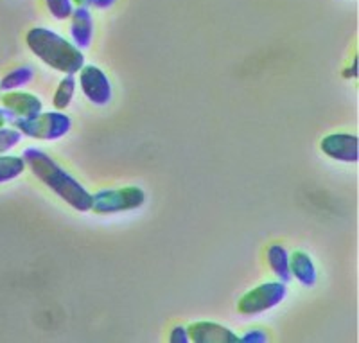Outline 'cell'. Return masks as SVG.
<instances>
[{"label": "cell", "instance_id": "cell-3", "mask_svg": "<svg viewBox=\"0 0 359 343\" xmlns=\"http://www.w3.org/2000/svg\"><path fill=\"white\" fill-rule=\"evenodd\" d=\"M13 128L22 135L38 140H56L65 137L72 128V121L63 112H40L34 117L13 119Z\"/></svg>", "mask_w": 359, "mask_h": 343}, {"label": "cell", "instance_id": "cell-21", "mask_svg": "<svg viewBox=\"0 0 359 343\" xmlns=\"http://www.w3.org/2000/svg\"><path fill=\"white\" fill-rule=\"evenodd\" d=\"M13 115L9 114L8 110H2V108H0V128H4V126H8V124H11V121H13Z\"/></svg>", "mask_w": 359, "mask_h": 343}, {"label": "cell", "instance_id": "cell-10", "mask_svg": "<svg viewBox=\"0 0 359 343\" xmlns=\"http://www.w3.org/2000/svg\"><path fill=\"white\" fill-rule=\"evenodd\" d=\"M70 36L74 40V46L79 49H86L94 36V20L90 15V9L86 6L74 8L72 17H70Z\"/></svg>", "mask_w": 359, "mask_h": 343}, {"label": "cell", "instance_id": "cell-23", "mask_svg": "<svg viewBox=\"0 0 359 343\" xmlns=\"http://www.w3.org/2000/svg\"><path fill=\"white\" fill-rule=\"evenodd\" d=\"M0 95H2V88H0Z\"/></svg>", "mask_w": 359, "mask_h": 343}, {"label": "cell", "instance_id": "cell-12", "mask_svg": "<svg viewBox=\"0 0 359 343\" xmlns=\"http://www.w3.org/2000/svg\"><path fill=\"white\" fill-rule=\"evenodd\" d=\"M268 262L269 268L278 277V281L287 284L291 281V271H290V253L280 243H273V245L268 248Z\"/></svg>", "mask_w": 359, "mask_h": 343}, {"label": "cell", "instance_id": "cell-22", "mask_svg": "<svg viewBox=\"0 0 359 343\" xmlns=\"http://www.w3.org/2000/svg\"><path fill=\"white\" fill-rule=\"evenodd\" d=\"M72 4H76V6H85V4H86V0H72Z\"/></svg>", "mask_w": 359, "mask_h": 343}, {"label": "cell", "instance_id": "cell-13", "mask_svg": "<svg viewBox=\"0 0 359 343\" xmlns=\"http://www.w3.org/2000/svg\"><path fill=\"white\" fill-rule=\"evenodd\" d=\"M24 156L17 155H0V184L11 182L25 171Z\"/></svg>", "mask_w": 359, "mask_h": 343}, {"label": "cell", "instance_id": "cell-17", "mask_svg": "<svg viewBox=\"0 0 359 343\" xmlns=\"http://www.w3.org/2000/svg\"><path fill=\"white\" fill-rule=\"evenodd\" d=\"M22 140V133L17 128L4 126L0 128V155H4L6 152L13 149Z\"/></svg>", "mask_w": 359, "mask_h": 343}, {"label": "cell", "instance_id": "cell-1", "mask_svg": "<svg viewBox=\"0 0 359 343\" xmlns=\"http://www.w3.org/2000/svg\"><path fill=\"white\" fill-rule=\"evenodd\" d=\"M25 166L43 185L54 194L62 198L67 205L76 208L78 213H88L92 205V194L79 184L69 171L60 166L54 159L36 147H29L24 152Z\"/></svg>", "mask_w": 359, "mask_h": 343}, {"label": "cell", "instance_id": "cell-11", "mask_svg": "<svg viewBox=\"0 0 359 343\" xmlns=\"http://www.w3.org/2000/svg\"><path fill=\"white\" fill-rule=\"evenodd\" d=\"M290 271L291 277L297 278L306 288H313L318 278L313 259L309 253L302 252V250H294L290 255Z\"/></svg>", "mask_w": 359, "mask_h": 343}, {"label": "cell", "instance_id": "cell-16", "mask_svg": "<svg viewBox=\"0 0 359 343\" xmlns=\"http://www.w3.org/2000/svg\"><path fill=\"white\" fill-rule=\"evenodd\" d=\"M45 6L56 20H67L72 17V0H45Z\"/></svg>", "mask_w": 359, "mask_h": 343}, {"label": "cell", "instance_id": "cell-19", "mask_svg": "<svg viewBox=\"0 0 359 343\" xmlns=\"http://www.w3.org/2000/svg\"><path fill=\"white\" fill-rule=\"evenodd\" d=\"M169 342L171 343H189L187 327H184V325L172 327L171 335H169Z\"/></svg>", "mask_w": 359, "mask_h": 343}, {"label": "cell", "instance_id": "cell-2", "mask_svg": "<svg viewBox=\"0 0 359 343\" xmlns=\"http://www.w3.org/2000/svg\"><path fill=\"white\" fill-rule=\"evenodd\" d=\"M31 53L50 69L63 74H76L85 65L81 49L47 27H33L25 34Z\"/></svg>", "mask_w": 359, "mask_h": 343}, {"label": "cell", "instance_id": "cell-4", "mask_svg": "<svg viewBox=\"0 0 359 343\" xmlns=\"http://www.w3.org/2000/svg\"><path fill=\"white\" fill-rule=\"evenodd\" d=\"M146 201V192L137 185L121 189H102L92 194L90 210L95 214H117L140 208Z\"/></svg>", "mask_w": 359, "mask_h": 343}, {"label": "cell", "instance_id": "cell-20", "mask_svg": "<svg viewBox=\"0 0 359 343\" xmlns=\"http://www.w3.org/2000/svg\"><path fill=\"white\" fill-rule=\"evenodd\" d=\"M117 0H86V8L94 9H108L115 4Z\"/></svg>", "mask_w": 359, "mask_h": 343}, {"label": "cell", "instance_id": "cell-6", "mask_svg": "<svg viewBox=\"0 0 359 343\" xmlns=\"http://www.w3.org/2000/svg\"><path fill=\"white\" fill-rule=\"evenodd\" d=\"M79 86L92 105L104 107L111 101V83L99 67L83 65L79 70Z\"/></svg>", "mask_w": 359, "mask_h": 343}, {"label": "cell", "instance_id": "cell-8", "mask_svg": "<svg viewBox=\"0 0 359 343\" xmlns=\"http://www.w3.org/2000/svg\"><path fill=\"white\" fill-rule=\"evenodd\" d=\"M0 102L15 119L34 117L43 110L41 99L34 94H29V92L9 90L4 95H0Z\"/></svg>", "mask_w": 359, "mask_h": 343}, {"label": "cell", "instance_id": "cell-18", "mask_svg": "<svg viewBox=\"0 0 359 343\" xmlns=\"http://www.w3.org/2000/svg\"><path fill=\"white\" fill-rule=\"evenodd\" d=\"M268 335H266L262 329H252V331L246 332L245 336H239V342L245 343H264L268 342Z\"/></svg>", "mask_w": 359, "mask_h": 343}, {"label": "cell", "instance_id": "cell-5", "mask_svg": "<svg viewBox=\"0 0 359 343\" xmlns=\"http://www.w3.org/2000/svg\"><path fill=\"white\" fill-rule=\"evenodd\" d=\"M286 295L287 288L284 282H264L243 295L241 300L237 302V311L246 316L259 315V313H264V311L278 306L286 298Z\"/></svg>", "mask_w": 359, "mask_h": 343}, {"label": "cell", "instance_id": "cell-9", "mask_svg": "<svg viewBox=\"0 0 359 343\" xmlns=\"http://www.w3.org/2000/svg\"><path fill=\"white\" fill-rule=\"evenodd\" d=\"M189 342L194 343H239V336L216 322H194L187 327Z\"/></svg>", "mask_w": 359, "mask_h": 343}, {"label": "cell", "instance_id": "cell-14", "mask_svg": "<svg viewBox=\"0 0 359 343\" xmlns=\"http://www.w3.org/2000/svg\"><path fill=\"white\" fill-rule=\"evenodd\" d=\"M74 92H76V78L72 74H65V78L60 81L56 88V94L53 97V105L57 112H63L65 108H69L70 101L74 97Z\"/></svg>", "mask_w": 359, "mask_h": 343}, {"label": "cell", "instance_id": "cell-7", "mask_svg": "<svg viewBox=\"0 0 359 343\" xmlns=\"http://www.w3.org/2000/svg\"><path fill=\"white\" fill-rule=\"evenodd\" d=\"M320 149L329 159L338 162H358L359 160V140L358 135L352 133H332L323 137L320 142Z\"/></svg>", "mask_w": 359, "mask_h": 343}, {"label": "cell", "instance_id": "cell-15", "mask_svg": "<svg viewBox=\"0 0 359 343\" xmlns=\"http://www.w3.org/2000/svg\"><path fill=\"white\" fill-rule=\"evenodd\" d=\"M33 76H34L33 67H29V65L18 67V69L11 70V72H9L8 76L0 81V88L6 92L17 90V88H20V86L27 85V83L33 79Z\"/></svg>", "mask_w": 359, "mask_h": 343}]
</instances>
